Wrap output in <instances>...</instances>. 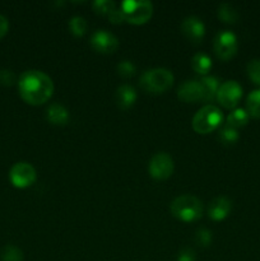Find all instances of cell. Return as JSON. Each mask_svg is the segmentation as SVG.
<instances>
[{"mask_svg": "<svg viewBox=\"0 0 260 261\" xmlns=\"http://www.w3.org/2000/svg\"><path fill=\"white\" fill-rule=\"evenodd\" d=\"M195 241L201 246H208L212 241V232L206 228L198 229V232L195 233Z\"/></svg>", "mask_w": 260, "mask_h": 261, "instance_id": "4316f807", "label": "cell"}, {"mask_svg": "<svg viewBox=\"0 0 260 261\" xmlns=\"http://www.w3.org/2000/svg\"><path fill=\"white\" fill-rule=\"evenodd\" d=\"M178 98L185 102H198L203 99V88L199 81H185L177 89Z\"/></svg>", "mask_w": 260, "mask_h": 261, "instance_id": "7c38bea8", "label": "cell"}, {"mask_svg": "<svg viewBox=\"0 0 260 261\" xmlns=\"http://www.w3.org/2000/svg\"><path fill=\"white\" fill-rule=\"evenodd\" d=\"M91 45L98 53H114L119 47V40L114 33L106 30H97L91 36Z\"/></svg>", "mask_w": 260, "mask_h": 261, "instance_id": "30bf717a", "label": "cell"}, {"mask_svg": "<svg viewBox=\"0 0 260 261\" xmlns=\"http://www.w3.org/2000/svg\"><path fill=\"white\" fill-rule=\"evenodd\" d=\"M242 97V87L236 81H227L219 86L217 97L219 103L226 109H235Z\"/></svg>", "mask_w": 260, "mask_h": 261, "instance_id": "9c48e42d", "label": "cell"}, {"mask_svg": "<svg viewBox=\"0 0 260 261\" xmlns=\"http://www.w3.org/2000/svg\"><path fill=\"white\" fill-rule=\"evenodd\" d=\"M232 209V201L226 196H218V198L213 199L209 204L208 214L209 218L213 221H222L226 218L229 214Z\"/></svg>", "mask_w": 260, "mask_h": 261, "instance_id": "4fadbf2b", "label": "cell"}, {"mask_svg": "<svg viewBox=\"0 0 260 261\" xmlns=\"http://www.w3.org/2000/svg\"><path fill=\"white\" fill-rule=\"evenodd\" d=\"M69 28L75 36H83L87 31V22L81 15H75L69 20Z\"/></svg>", "mask_w": 260, "mask_h": 261, "instance_id": "603a6c76", "label": "cell"}, {"mask_svg": "<svg viewBox=\"0 0 260 261\" xmlns=\"http://www.w3.org/2000/svg\"><path fill=\"white\" fill-rule=\"evenodd\" d=\"M9 178L15 188H27L32 185L37 178L35 167L28 162H18L12 167L9 172Z\"/></svg>", "mask_w": 260, "mask_h": 261, "instance_id": "52a82bcc", "label": "cell"}, {"mask_svg": "<svg viewBox=\"0 0 260 261\" xmlns=\"http://www.w3.org/2000/svg\"><path fill=\"white\" fill-rule=\"evenodd\" d=\"M46 117L51 124L64 125L69 120V111L60 103H53L46 111Z\"/></svg>", "mask_w": 260, "mask_h": 261, "instance_id": "9a60e30c", "label": "cell"}, {"mask_svg": "<svg viewBox=\"0 0 260 261\" xmlns=\"http://www.w3.org/2000/svg\"><path fill=\"white\" fill-rule=\"evenodd\" d=\"M8 28H9V22H8V19L4 15L0 14V38H3L7 35Z\"/></svg>", "mask_w": 260, "mask_h": 261, "instance_id": "4dcf8cb0", "label": "cell"}, {"mask_svg": "<svg viewBox=\"0 0 260 261\" xmlns=\"http://www.w3.org/2000/svg\"><path fill=\"white\" fill-rule=\"evenodd\" d=\"M223 120L221 110L213 105L201 107L193 117V129L199 134H208L221 125Z\"/></svg>", "mask_w": 260, "mask_h": 261, "instance_id": "277c9868", "label": "cell"}, {"mask_svg": "<svg viewBox=\"0 0 260 261\" xmlns=\"http://www.w3.org/2000/svg\"><path fill=\"white\" fill-rule=\"evenodd\" d=\"M191 66L198 74H206L212 68V60L206 54L198 53L191 59Z\"/></svg>", "mask_w": 260, "mask_h": 261, "instance_id": "ac0fdd59", "label": "cell"}, {"mask_svg": "<svg viewBox=\"0 0 260 261\" xmlns=\"http://www.w3.org/2000/svg\"><path fill=\"white\" fill-rule=\"evenodd\" d=\"M93 9L99 14L110 15L115 9V3L111 0H96L93 3Z\"/></svg>", "mask_w": 260, "mask_h": 261, "instance_id": "d4e9b609", "label": "cell"}, {"mask_svg": "<svg viewBox=\"0 0 260 261\" xmlns=\"http://www.w3.org/2000/svg\"><path fill=\"white\" fill-rule=\"evenodd\" d=\"M122 13L125 15V19L134 24H142L145 23L153 13L152 3L148 0H140V2H134V0H126L120 5Z\"/></svg>", "mask_w": 260, "mask_h": 261, "instance_id": "5b68a950", "label": "cell"}, {"mask_svg": "<svg viewBox=\"0 0 260 261\" xmlns=\"http://www.w3.org/2000/svg\"><path fill=\"white\" fill-rule=\"evenodd\" d=\"M173 172V160L168 153L158 152L150 158L149 173L155 180H166Z\"/></svg>", "mask_w": 260, "mask_h": 261, "instance_id": "ba28073f", "label": "cell"}, {"mask_svg": "<svg viewBox=\"0 0 260 261\" xmlns=\"http://www.w3.org/2000/svg\"><path fill=\"white\" fill-rule=\"evenodd\" d=\"M137 101V91L129 84H122L116 89V102L121 109H130Z\"/></svg>", "mask_w": 260, "mask_h": 261, "instance_id": "5bb4252c", "label": "cell"}, {"mask_svg": "<svg viewBox=\"0 0 260 261\" xmlns=\"http://www.w3.org/2000/svg\"><path fill=\"white\" fill-rule=\"evenodd\" d=\"M218 138L223 144H233L239 139V132L235 127L228 126V125H224L218 133Z\"/></svg>", "mask_w": 260, "mask_h": 261, "instance_id": "7402d4cb", "label": "cell"}, {"mask_svg": "<svg viewBox=\"0 0 260 261\" xmlns=\"http://www.w3.org/2000/svg\"><path fill=\"white\" fill-rule=\"evenodd\" d=\"M20 97L31 105H42L53 96V79L46 73L36 69L25 70L18 79Z\"/></svg>", "mask_w": 260, "mask_h": 261, "instance_id": "6da1fadb", "label": "cell"}, {"mask_svg": "<svg viewBox=\"0 0 260 261\" xmlns=\"http://www.w3.org/2000/svg\"><path fill=\"white\" fill-rule=\"evenodd\" d=\"M0 257H2V261H24V255H23L22 250L18 249L14 245H7L2 250Z\"/></svg>", "mask_w": 260, "mask_h": 261, "instance_id": "44dd1931", "label": "cell"}, {"mask_svg": "<svg viewBox=\"0 0 260 261\" xmlns=\"http://www.w3.org/2000/svg\"><path fill=\"white\" fill-rule=\"evenodd\" d=\"M249 121V114L245 109H235L232 110L231 114L227 116V124L228 126L239 129V127L245 126Z\"/></svg>", "mask_w": 260, "mask_h": 261, "instance_id": "e0dca14e", "label": "cell"}, {"mask_svg": "<svg viewBox=\"0 0 260 261\" xmlns=\"http://www.w3.org/2000/svg\"><path fill=\"white\" fill-rule=\"evenodd\" d=\"M246 111L249 116L255 117V119H259L260 117V88L254 89L247 96Z\"/></svg>", "mask_w": 260, "mask_h": 261, "instance_id": "d6986e66", "label": "cell"}, {"mask_svg": "<svg viewBox=\"0 0 260 261\" xmlns=\"http://www.w3.org/2000/svg\"><path fill=\"white\" fill-rule=\"evenodd\" d=\"M218 17L226 23H235L239 19V12L229 3H222L218 7Z\"/></svg>", "mask_w": 260, "mask_h": 261, "instance_id": "ffe728a7", "label": "cell"}, {"mask_svg": "<svg viewBox=\"0 0 260 261\" xmlns=\"http://www.w3.org/2000/svg\"><path fill=\"white\" fill-rule=\"evenodd\" d=\"M214 53L217 54L219 59L228 60L236 54L239 43H237V37L231 31H221L217 33L214 38Z\"/></svg>", "mask_w": 260, "mask_h": 261, "instance_id": "8992f818", "label": "cell"}, {"mask_svg": "<svg viewBox=\"0 0 260 261\" xmlns=\"http://www.w3.org/2000/svg\"><path fill=\"white\" fill-rule=\"evenodd\" d=\"M172 83L173 74L165 68L145 70L139 79L140 87L149 93H163L168 88H171Z\"/></svg>", "mask_w": 260, "mask_h": 261, "instance_id": "7a4b0ae2", "label": "cell"}, {"mask_svg": "<svg viewBox=\"0 0 260 261\" xmlns=\"http://www.w3.org/2000/svg\"><path fill=\"white\" fill-rule=\"evenodd\" d=\"M201 88H203V101H212L217 97V92L219 89V81L217 76L205 75L200 79Z\"/></svg>", "mask_w": 260, "mask_h": 261, "instance_id": "2e32d148", "label": "cell"}, {"mask_svg": "<svg viewBox=\"0 0 260 261\" xmlns=\"http://www.w3.org/2000/svg\"><path fill=\"white\" fill-rule=\"evenodd\" d=\"M181 30L183 33L191 41V42H200L203 40L204 35H205V25H204L203 20L198 17H191L185 18L181 24Z\"/></svg>", "mask_w": 260, "mask_h": 261, "instance_id": "8fae6325", "label": "cell"}, {"mask_svg": "<svg viewBox=\"0 0 260 261\" xmlns=\"http://www.w3.org/2000/svg\"><path fill=\"white\" fill-rule=\"evenodd\" d=\"M109 17H110V20H111L112 23H120L125 19V15H124V13H122L121 8H120V10L115 8Z\"/></svg>", "mask_w": 260, "mask_h": 261, "instance_id": "f546056e", "label": "cell"}, {"mask_svg": "<svg viewBox=\"0 0 260 261\" xmlns=\"http://www.w3.org/2000/svg\"><path fill=\"white\" fill-rule=\"evenodd\" d=\"M117 71L121 76L124 78H129V76L134 75L135 71H137V68H135L134 63L130 60H122L121 63L117 64Z\"/></svg>", "mask_w": 260, "mask_h": 261, "instance_id": "484cf974", "label": "cell"}, {"mask_svg": "<svg viewBox=\"0 0 260 261\" xmlns=\"http://www.w3.org/2000/svg\"><path fill=\"white\" fill-rule=\"evenodd\" d=\"M15 83V74L8 69L0 70V84L3 86H12Z\"/></svg>", "mask_w": 260, "mask_h": 261, "instance_id": "83f0119b", "label": "cell"}, {"mask_svg": "<svg viewBox=\"0 0 260 261\" xmlns=\"http://www.w3.org/2000/svg\"><path fill=\"white\" fill-rule=\"evenodd\" d=\"M247 74L254 81V83L260 86V59H252L247 64Z\"/></svg>", "mask_w": 260, "mask_h": 261, "instance_id": "cb8c5ba5", "label": "cell"}, {"mask_svg": "<svg viewBox=\"0 0 260 261\" xmlns=\"http://www.w3.org/2000/svg\"><path fill=\"white\" fill-rule=\"evenodd\" d=\"M171 213L184 222H194L203 214V205L196 196L181 195L171 203Z\"/></svg>", "mask_w": 260, "mask_h": 261, "instance_id": "3957f363", "label": "cell"}, {"mask_svg": "<svg viewBox=\"0 0 260 261\" xmlns=\"http://www.w3.org/2000/svg\"><path fill=\"white\" fill-rule=\"evenodd\" d=\"M196 260V255L194 252V250L189 249V247H185L180 251L177 256V261H195Z\"/></svg>", "mask_w": 260, "mask_h": 261, "instance_id": "f1b7e54d", "label": "cell"}]
</instances>
